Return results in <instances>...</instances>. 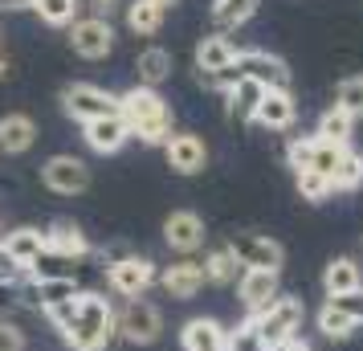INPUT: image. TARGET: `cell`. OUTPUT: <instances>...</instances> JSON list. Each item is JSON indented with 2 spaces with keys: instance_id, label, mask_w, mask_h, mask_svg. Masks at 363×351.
<instances>
[{
  "instance_id": "34",
  "label": "cell",
  "mask_w": 363,
  "mask_h": 351,
  "mask_svg": "<svg viewBox=\"0 0 363 351\" xmlns=\"http://www.w3.org/2000/svg\"><path fill=\"white\" fill-rule=\"evenodd\" d=\"M335 106H339L343 115H351V118H363V78L359 74L339 82V90H335Z\"/></svg>"
},
{
  "instance_id": "41",
  "label": "cell",
  "mask_w": 363,
  "mask_h": 351,
  "mask_svg": "<svg viewBox=\"0 0 363 351\" xmlns=\"http://www.w3.org/2000/svg\"><path fill=\"white\" fill-rule=\"evenodd\" d=\"M37 0H0V9H33Z\"/></svg>"
},
{
  "instance_id": "14",
  "label": "cell",
  "mask_w": 363,
  "mask_h": 351,
  "mask_svg": "<svg viewBox=\"0 0 363 351\" xmlns=\"http://www.w3.org/2000/svg\"><path fill=\"white\" fill-rule=\"evenodd\" d=\"M164 241L167 250L176 253H196L200 245H204V221L196 217V213H188V208H180V213H172V217L164 221Z\"/></svg>"
},
{
  "instance_id": "19",
  "label": "cell",
  "mask_w": 363,
  "mask_h": 351,
  "mask_svg": "<svg viewBox=\"0 0 363 351\" xmlns=\"http://www.w3.org/2000/svg\"><path fill=\"white\" fill-rule=\"evenodd\" d=\"M265 99V86L253 82V78H241L237 86H229L225 90V102H229V123H253V115H257V106H262Z\"/></svg>"
},
{
  "instance_id": "15",
  "label": "cell",
  "mask_w": 363,
  "mask_h": 351,
  "mask_svg": "<svg viewBox=\"0 0 363 351\" xmlns=\"http://www.w3.org/2000/svg\"><path fill=\"white\" fill-rule=\"evenodd\" d=\"M82 139L90 151H99V155H115V151H123V143L131 139L127 135V123L118 115H106V118H90V123H82Z\"/></svg>"
},
{
  "instance_id": "40",
  "label": "cell",
  "mask_w": 363,
  "mask_h": 351,
  "mask_svg": "<svg viewBox=\"0 0 363 351\" xmlns=\"http://www.w3.org/2000/svg\"><path fill=\"white\" fill-rule=\"evenodd\" d=\"M21 278H25V269H21L17 262L4 253V245H0V286H17Z\"/></svg>"
},
{
  "instance_id": "37",
  "label": "cell",
  "mask_w": 363,
  "mask_h": 351,
  "mask_svg": "<svg viewBox=\"0 0 363 351\" xmlns=\"http://www.w3.org/2000/svg\"><path fill=\"white\" fill-rule=\"evenodd\" d=\"M311 151H314V135H294V139L286 143V160H290V167L302 172V167L311 164Z\"/></svg>"
},
{
  "instance_id": "38",
  "label": "cell",
  "mask_w": 363,
  "mask_h": 351,
  "mask_svg": "<svg viewBox=\"0 0 363 351\" xmlns=\"http://www.w3.org/2000/svg\"><path fill=\"white\" fill-rule=\"evenodd\" d=\"M327 306H335L339 315L355 318L363 327V290H355V294H335V299H327Z\"/></svg>"
},
{
  "instance_id": "21",
  "label": "cell",
  "mask_w": 363,
  "mask_h": 351,
  "mask_svg": "<svg viewBox=\"0 0 363 351\" xmlns=\"http://www.w3.org/2000/svg\"><path fill=\"white\" fill-rule=\"evenodd\" d=\"M37 143V123L29 115H4L0 118V151L4 155H25Z\"/></svg>"
},
{
  "instance_id": "33",
  "label": "cell",
  "mask_w": 363,
  "mask_h": 351,
  "mask_svg": "<svg viewBox=\"0 0 363 351\" xmlns=\"http://www.w3.org/2000/svg\"><path fill=\"white\" fill-rule=\"evenodd\" d=\"M343 151L347 147H339V143H327V139H318L314 135V151H311V172H318V176H335V167H339V160H343Z\"/></svg>"
},
{
  "instance_id": "43",
  "label": "cell",
  "mask_w": 363,
  "mask_h": 351,
  "mask_svg": "<svg viewBox=\"0 0 363 351\" xmlns=\"http://www.w3.org/2000/svg\"><path fill=\"white\" fill-rule=\"evenodd\" d=\"M90 4H94V9H106V13L115 9V0H90Z\"/></svg>"
},
{
  "instance_id": "7",
  "label": "cell",
  "mask_w": 363,
  "mask_h": 351,
  "mask_svg": "<svg viewBox=\"0 0 363 351\" xmlns=\"http://www.w3.org/2000/svg\"><path fill=\"white\" fill-rule=\"evenodd\" d=\"M62 111L78 123H90V118H106V115H118V94H106L102 86H90V82H74L62 90Z\"/></svg>"
},
{
  "instance_id": "24",
  "label": "cell",
  "mask_w": 363,
  "mask_h": 351,
  "mask_svg": "<svg viewBox=\"0 0 363 351\" xmlns=\"http://www.w3.org/2000/svg\"><path fill=\"white\" fill-rule=\"evenodd\" d=\"M135 74H139V86H151V90H155V86L172 74V53L160 50V45L143 50L139 53V62H135Z\"/></svg>"
},
{
  "instance_id": "8",
  "label": "cell",
  "mask_w": 363,
  "mask_h": 351,
  "mask_svg": "<svg viewBox=\"0 0 363 351\" xmlns=\"http://www.w3.org/2000/svg\"><path fill=\"white\" fill-rule=\"evenodd\" d=\"M237 74L241 78H253V82H262L265 90H290V66L274 57V53L265 50H237Z\"/></svg>"
},
{
  "instance_id": "10",
  "label": "cell",
  "mask_w": 363,
  "mask_h": 351,
  "mask_svg": "<svg viewBox=\"0 0 363 351\" xmlns=\"http://www.w3.org/2000/svg\"><path fill=\"white\" fill-rule=\"evenodd\" d=\"M41 180L57 196H78V192L90 188V167L78 155H53V160L41 164Z\"/></svg>"
},
{
  "instance_id": "6",
  "label": "cell",
  "mask_w": 363,
  "mask_h": 351,
  "mask_svg": "<svg viewBox=\"0 0 363 351\" xmlns=\"http://www.w3.org/2000/svg\"><path fill=\"white\" fill-rule=\"evenodd\" d=\"M229 253L237 257L241 269H274V274H281V262H286V250L265 233H233Z\"/></svg>"
},
{
  "instance_id": "25",
  "label": "cell",
  "mask_w": 363,
  "mask_h": 351,
  "mask_svg": "<svg viewBox=\"0 0 363 351\" xmlns=\"http://www.w3.org/2000/svg\"><path fill=\"white\" fill-rule=\"evenodd\" d=\"M200 269H204V282H213V286H229V282H237V274H241V266H237V257L229 253V245L213 250L200 262Z\"/></svg>"
},
{
  "instance_id": "35",
  "label": "cell",
  "mask_w": 363,
  "mask_h": 351,
  "mask_svg": "<svg viewBox=\"0 0 363 351\" xmlns=\"http://www.w3.org/2000/svg\"><path fill=\"white\" fill-rule=\"evenodd\" d=\"M294 184H298V196L311 201V204H323L330 196V180L327 176H318V172H311V167L294 172Z\"/></svg>"
},
{
  "instance_id": "13",
  "label": "cell",
  "mask_w": 363,
  "mask_h": 351,
  "mask_svg": "<svg viewBox=\"0 0 363 351\" xmlns=\"http://www.w3.org/2000/svg\"><path fill=\"white\" fill-rule=\"evenodd\" d=\"M160 286H164L172 299L188 302L204 290V269H200V262H192V257H180V262H172V266L160 269Z\"/></svg>"
},
{
  "instance_id": "23",
  "label": "cell",
  "mask_w": 363,
  "mask_h": 351,
  "mask_svg": "<svg viewBox=\"0 0 363 351\" xmlns=\"http://www.w3.org/2000/svg\"><path fill=\"white\" fill-rule=\"evenodd\" d=\"M323 290H327V299L363 290V269H359V262H355V257H335V262L323 269Z\"/></svg>"
},
{
  "instance_id": "44",
  "label": "cell",
  "mask_w": 363,
  "mask_h": 351,
  "mask_svg": "<svg viewBox=\"0 0 363 351\" xmlns=\"http://www.w3.org/2000/svg\"><path fill=\"white\" fill-rule=\"evenodd\" d=\"M4 74H9V62H4V50H0V78H4Z\"/></svg>"
},
{
  "instance_id": "42",
  "label": "cell",
  "mask_w": 363,
  "mask_h": 351,
  "mask_svg": "<svg viewBox=\"0 0 363 351\" xmlns=\"http://www.w3.org/2000/svg\"><path fill=\"white\" fill-rule=\"evenodd\" d=\"M274 351H311L302 339H290V343H281V347H274Z\"/></svg>"
},
{
  "instance_id": "31",
  "label": "cell",
  "mask_w": 363,
  "mask_h": 351,
  "mask_svg": "<svg viewBox=\"0 0 363 351\" xmlns=\"http://www.w3.org/2000/svg\"><path fill=\"white\" fill-rule=\"evenodd\" d=\"M33 13L45 21V25H57V29H62V25H74V21H78L82 0H37Z\"/></svg>"
},
{
  "instance_id": "1",
  "label": "cell",
  "mask_w": 363,
  "mask_h": 351,
  "mask_svg": "<svg viewBox=\"0 0 363 351\" xmlns=\"http://www.w3.org/2000/svg\"><path fill=\"white\" fill-rule=\"evenodd\" d=\"M69 351H106L118 339L115 327V306L106 294H94V290H78V302H74V318L62 331Z\"/></svg>"
},
{
  "instance_id": "9",
  "label": "cell",
  "mask_w": 363,
  "mask_h": 351,
  "mask_svg": "<svg viewBox=\"0 0 363 351\" xmlns=\"http://www.w3.org/2000/svg\"><path fill=\"white\" fill-rule=\"evenodd\" d=\"M69 45H74L78 57L99 62V57H106V53L115 50V29H111L106 17H78L69 25Z\"/></svg>"
},
{
  "instance_id": "4",
  "label": "cell",
  "mask_w": 363,
  "mask_h": 351,
  "mask_svg": "<svg viewBox=\"0 0 363 351\" xmlns=\"http://www.w3.org/2000/svg\"><path fill=\"white\" fill-rule=\"evenodd\" d=\"M115 327H118V339H127L135 347H151L164 335V315L147 299H127L123 311H115Z\"/></svg>"
},
{
  "instance_id": "36",
  "label": "cell",
  "mask_w": 363,
  "mask_h": 351,
  "mask_svg": "<svg viewBox=\"0 0 363 351\" xmlns=\"http://www.w3.org/2000/svg\"><path fill=\"white\" fill-rule=\"evenodd\" d=\"M229 351H269V347H265V339L257 335L253 318H245V323H237L229 331Z\"/></svg>"
},
{
  "instance_id": "30",
  "label": "cell",
  "mask_w": 363,
  "mask_h": 351,
  "mask_svg": "<svg viewBox=\"0 0 363 351\" xmlns=\"http://www.w3.org/2000/svg\"><path fill=\"white\" fill-rule=\"evenodd\" d=\"M257 4H262V0H216L213 17H216L220 29H237V25H245V21L257 13Z\"/></svg>"
},
{
  "instance_id": "3",
  "label": "cell",
  "mask_w": 363,
  "mask_h": 351,
  "mask_svg": "<svg viewBox=\"0 0 363 351\" xmlns=\"http://www.w3.org/2000/svg\"><path fill=\"white\" fill-rule=\"evenodd\" d=\"M249 318H253L257 335L265 339V347L274 351V347H281V343L298 339L306 311H302V302H298V299H286V294H278V299L269 302V306H262L257 315H249Z\"/></svg>"
},
{
  "instance_id": "26",
  "label": "cell",
  "mask_w": 363,
  "mask_h": 351,
  "mask_svg": "<svg viewBox=\"0 0 363 351\" xmlns=\"http://www.w3.org/2000/svg\"><path fill=\"white\" fill-rule=\"evenodd\" d=\"M25 278H33V282H50V278H74V262L62 257V253H37L29 269H25Z\"/></svg>"
},
{
  "instance_id": "16",
  "label": "cell",
  "mask_w": 363,
  "mask_h": 351,
  "mask_svg": "<svg viewBox=\"0 0 363 351\" xmlns=\"http://www.w3.org/2000/svg\"><path fill=\"white\" fill-rule=\"evenodd\" d=\"M184 351H229V331L216 318H188L180 331Z\"/></svg>"
},
{
  "instance_id": "5",
  "label": "cell",
  "mask_w": 363,
  "mask_h": 351,
  "mask_svg": "<svg viewBox=\"0 0 363 351\" xmlns=\"http://www.w3.org/2000/svg\"><path fill=\"white\" fill-rule=\"evenodd\" d=\"M155 282H160V269H155L151 257L123 253V257H111L106 262V286L115 294H123V299H143Z\"/></svg>"
},
{
  "instance_id": "45",
  "label": "cell",
  "mask_w": 363,
  "mask_h": 351,
  "mask_svg": "<svg viewBox=\"0 0 363 351\" xmlns=\"http://www.w3.org/2000/svg\"><path fill=\"white\" fill-rule=\"evenodd\" d=\"M155 4H160V9L167 13V4H180V0H155Z\"/></svg>"
},
{
  "instance_id": "11",
  "label": "cell",
  "mask_w": 363,
  "mask_h": 351,
  "mask_svg": "<svg viewBox=\"0 0 363 351\" xmlns=\"http://www.w3.org/2000/svg\"><path fill=\"white\" fill-rule=\"evenodd\" d=\"M164 155H167V167L180 172V176H196V172H204V164H208V147H204V139H200V135H188V131H172L167 135Z\"/></svg>"
},
{
  "instance_id": "46",
  "label": "cell",
  "mask_w": 363,
  "mask_h": 351,
  "mask_svg": "<svg viewBox=\"0 0 363 351\" xmlns=\"http://www.w3.org/2000/svg\"><path fill=\"white\" fill-rule=\"evenodd\" d=\"M213 4H216V0H213Z\"/></svg>"
},
{
  "instance_id": "18",
  "label": "cell",
  "mask_w": 363,
  "mask_h": 351,
  "mask_svg": "<svg viewBox=\"0 0 363 351\" xmlns=\"http://www.w3.org/2000/svg\"><path fill=\"white\" fill-rule=\"evenodd\" d=\"M298 118V102L290 90H265L262 106H257V115H253V123H262V127H269V131H286V127H294Z\"/></svg>"
},
{
  "instance_id": "27",
  "label": "cell",
  "mask_w": 363,
  "mask_h": 351,
  "mask_svg": "<svg viewBox=\"0 0 363 351\" xmlns=\"http://www.w3.org/2000/svg\"><path fill=\"white\" fill-rule=\"evenodd\" d=\"M127 25H131V33L151 37L164 25V9H160L155 0H131V4H127Z\"/></svg>"
},
{
  "instance_id": "28",
  "label": "cell",
  "mask_w": 363,
  "mask_h": 351,
  "mask_svg": "<svg viewBox=\"0 0 363 351\" xmlns=\"http://www.w3.org/2000/svg\"><path fill=\"white\" fill-rule=\"evenodd\" d=\"M351 131H355V118L343 115L339 106H330V111H323V118H318V139H327V143H339V147H347L351 143Z\"/></svg>"
},
{
  "instance_id": "2",
  "label": "cell",
  "mask_w": 363,
  "mask_h": 351,
  "mask_svg": "<svg viewBox=\"0 0 363 351\" xmlns=\"http://www.w3.org/2000/svg\"><path fill=\"white\" fill-rule=\"evenodd\" d=\"M118 118L127 123L131 139H143L151 147H164L167 135H172V111L160 99V90L135 82L127 94H118Z\"/></svg>"
},
{
  "instance_id": "17",
  "label": "cell",
  "mask_w": 363,
  "mask_h": 351,
  "mask_svg": "<svg viewBox=\"0 0 363 351\" xmlns=\"http://www.w3.org/2000/svg\"><path fill=\"white\" fill-rule=\"evenodd\" d=\"M45 250L62 253L69 262H82V257H90V237L74 221H53L50 229H45Z\"/></svg>"
},
{
  "instance_id": "12",
  "label": "cell",
  "mask_w": 363,
  "mask_h": 351,
  "mask_svg": "<svg viewBox=\"0 0 363 351\" xmlns=\"http://www.w3.org/2000/svg\"><path fill=\"white\" fill-rule=\"evenodd\" d=\"M278 274L274 269H241V278H237V299L245 306L249 315H257L262 306L278 299Z\"/></svg>"
},
{
  "instance_id": "20",
  "label": "cell",
  "mask_w": 363,
  "mask_h": 351,
  "mask_svg": "<svg viewBox=\"0 0 363 351\" xmlns=\"http://www.w3.org/2000/svg\"><path fill=\"white\" fill-rule=\"evenodd\" d=\"M0 245H4V253H9L21 269H29V262H33L37 253H45V229L21 225V229H13L9 237H0Z\"/></svg>"
},
{
  "instance_id": "22",
  "label": "cell",
  "mask_w": 363,
  "mask_h": 351,
  "mask_svg": "<svg viewBox=\"0 0 363 351\" xmlns=\"http://www.w3.org/2000/svg\"><path fill=\"white\" fill-rule=\"evenodd\" d=\"M233 57H237V45H233L225 33L200 37V45H196V74H220L225 66H233Z\"/></svg>"
},
{
  "instance_id": "32",
  "label": "cell",
  "mask_w": 363,
  "mask_h": 351,
  "mask_svg": "<svg viewBox=\"0 0 363 351\" xmlns=\"http://www.w3.org/2000/svg\"><path fill=\"white\" fill-rule=\"evenodd\" d=\"M318 331L327 335V339H335V343H343V339H351V335L359 331V323L339 315L335 306H323V311H318Z\"/></svg>"
},
{
  "instance_id": "29",
  "label": "cell",
  "mask_w": 363,
  "mask_h": 351,
  "mask_svg": "<svg viewBox=\"0 0 363 351\" xmlns=\"http://www.w3.org/2000/svg\"><path fill=\"white\" fill-rule=\"evenodd\" d=\"M359 184H363V155L347 147L339 167H335V176H330V192H355Z\"/></svg>"
},
{
  "instance_id": "39",
  "label": "cell",
  "mask_w": 363,
  "mask_h": 351,
  "mask_svg": "<svg viewBox=\"0 0 363 351\" xmlns=\"http://www.w3.org/2000/svg\"><path fill=\"white\" fill-rule=\"evenodd\" d=\"M0 351H25V335L9 318H0Z\"/></svg>"
}]
</instances>
